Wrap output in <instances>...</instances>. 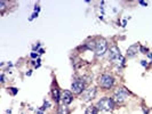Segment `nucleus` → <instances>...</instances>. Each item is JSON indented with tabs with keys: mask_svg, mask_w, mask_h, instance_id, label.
<instances>
[{
	"mask_svg": "<svg viewBox=\"0 0 152 114\" xmlns=\"http://www.w3.org/2000/svg\"><path fill=\"white\" fill-rule=\"evenodd\" d=\"M109 57H110L111 62H112L114 65L119 66V67H121L122 65H124V63H125L124 56L120 54V50H119V48L117 47V46H112V47L110 48V51H109Z\"/></svg>",
	"mask_w": 152,
	"mask_h": 114,
	"instance_id": "1",
	"label": "nucleus"
},
{
	"mask_svg": "<svg viewBox=\"0 0 152 114\" xmlns=\"http://www.w3.org/2000/svg\"><path fill=\"white\" fill-rule=\"evenodd\" d=\"M57 113H58V114H70V111H69V108H68L67 105H62V106L58 107Z\"/></svg>",
	"mask_w": 152,
	"mask_h": 114,
	"instance_id": "10",
	"label": "nucleus"
},
{
	"mask_svg": "<svg viewBox=\"0 0 152 114\" xmlns=\"http://www.w3.org/2000/svg\"><path fill=\"white\" fill-rule=\"evenodd\" d=\"M141 65H142V66H148V62L147 61H141Z\"/></svg>",
	"mask_w": 152,
	"mask_h": 114,
	"instance_id": "17",
	"label": "nucleus"
},
{
	"mask_svg": "<svg viewBox=\"0 0 152 114\" xmlns=\"http://www.w3.org/2000/svg\"><path fill=\"white\" fill-rule=\"evenodd\" d=\"M37 57H38V54L37 53H34V51L31 53V58H37Z\"/></svg>",
	"mask_w": 152,
	"mask_h": 114,
	"instance_id": "16",
	"label": "nucleus"
},
{
	"mask_svg": "<svg viewBox=\"0 0 152 114\" xmlns=\"http://www.w3.org/2000/svg\"><path fill=\"white\" fill-rule=\"evenodd\" d=\"M6 114H11V110H7V112H6Z\"/></svg>",
	"mask_w": 152,
	"mask_h": 114,
	"instance_id": "23",
	"label": "nucleus"
},
{
	"mask_svg": "<svg viewBox=\"0 0 152 114\" xmlns=\"http://www.w3.org/2000/svg\"><path fill=\"white\" fill-rule=\"evenodd\" d=\"M9 90H10L11 95H14V96H15L16 94L18 92V89H16V88H9Z\"/></svg>",
	"mask_w": 152,
	"mask_h": 114,
	"instance_id": "13",
	"label": "nucleus"
},
{
	"mask_svg": "<svg viewBox=\"0 0 152 114\" xmlns=\"http://www.w3.org/2000/svg\"><path fill=\"white\" fill-rule=\"evenodd\" d=\"M44 53H45V50H44V49H39V50H38V54H39V55H42Z\"/></svg>",
	"mask_w": 152,
	"mask_h": 114,
	"instance_id": "20",
	"label": "nucleus"
},
{
	"mask_svg": "<svg viewBox=\"0 0 152 114\" xmlns=\"http://www.w3.org/2000/svg\"><path fill=\"white\" fill-rule=\"evenodd\" d=\"M140 5H142V6H148V4L145 1H140Z\"/></svg>",
	"mask_w": 152,
	"mask_h": 114,
	"instance_id": "21",
	"label": "nucleus"
},
{
	"mask_svg": "<svg viewBox=\"0 0 152 114\" xmlns=\"http://www.w3.org/2000/svg\"><path fill=\"white\" fill-rule=\"evenodd\" d=\"M98 84L104 89H110L114 84V79L110 74H102L98 78Z\"/></svg>",
	"mask_w": 152,
	"mask_h": 114,
	"instance_id": "3",
	"label": "nucleus"
},
{
	"mask_svg": "<svg viewBox=\"0 0 152 114\" xmlns=\"http://www.w3.org/2000/svg\"><path fill=\"white\" fill-rule=\"evenodd\" d=\"M39 48H40V44H38L37 46H33V51H34V50H38Z\"/></svg>",
	"mask_w": 152,
	"mask_h": 114,
	"instance_id": "18",
	"label": "nucleus"
},
{
	"mask_svg": "<svg viewBox=\"0 0 152 114\" xmlns=\"http://www.w3.org/2000/svg\"><path fill=\"white\" fill-rule=\"evenodd\" d=\"M122 24H124V25H122V26H125V25L127 24V22H126V21H122Z\"/></svg>",
	"mask_w": 152,
	"mask_h": 114,
	"instance_id": "25",
	"label": "nucleus"
},
{
	"mask_svg": "<svg viewBox=\"0 0 152 114\" xmlns=\"http://www.w3.org/2000/svg\"><path fill=\"white\" fill-rule=\"evenodd\" d=\"M37 114H42V111H41V110H39V111H37Z\"/></svg>",
	"mask_w": 152,
	"mask_h": 114,
	"instance_id": "24",
	"label": "nucleus"
},
{
	"mask_svg": "<svg viewBox=\"0 0 152 114\" xmlns=\"http://www.w3.org/2000/svg\"><path fill=\"white\" fill-rule=\"evenodd\" d=\"M128 91L125 89V88H120V89H118L114 92V97H113V101H116L117 103H122L124 101H126L128 97Z\"/></svg>",
	"mask_w": 152,
	"mask_h": 114,
	"instance_id": "6",
	"label": "nucleus"
},
{
	"mask_svg": "<svg viewBox=\"0 0 152 114\" xmlns=\"http://www.w3.org/2000/svg\"><path fill=\"white\" fill-rule=\"evenodd\" d=\"M38 14H39V13H37V11H34V13L32 14V15H31V17H30V18H29V21H32V19H34V18H36V17H38Z\"/></svg>",
	"mask_w": 152,
	"mask_h": 114,
	"instance_id": "15",
	"label": "nucleus"
},
{
	"mask_svg": "<svg viewBox=\"0 0 152 114\" xmlns=\"http://www.w3.org/2000/svg\"><path fill=\"white\" fill-rule=\"evenodd\" d=\"M31 74H32V71H29V72H27V75H28V76H30Z\"/></svg>",
	"mask_w": 152,
	"mask_h": 114,
	"instance_id": "22",
	"label": "nucleus"
},
{
	"mask_svg": "<svg viewBox=\"0 0 152 114\" xmlns=\"http://www.w3.org/2000/svg\"><path fill=\"white\" fill-rule=\"evenodd\" d=\"M96 96V88L91 87V88H88V89H85V91L82 92L81 95V101L82 102H89L94 97Z\"/></svg>",
	"mask_w": 152,
	"mask_h": 114,
	"instance_id": "7",
	"label": "nucleus"
},
{
	"mask_svg": "<svg viewBox=\"0 0 152 114\" xmlns=\"http://www.w3.org/2000/svg\"><path fill=\"white\" fill-rule=\"evenodd\" d=\"M0 80H1L2 83L5 82V74H4V73H2V74H1V76H0Z\"/></svg>",
	"mask_w": 152,
	"mask_h": 114,
	"instance_id": "19",
	"label": "nucleus"
},
{
	"mask_svg": "<svg viewBox=\"0 0 152 114\" xmlns=\"http://www.w3.org/2000/svg\"><path fill=\"white\" fill-rule=\"evenodd\" d=\"M51 95H53V98H54V101H55L56 103L60 102L61 96H60V90L57 89V88H54V89L51 90Z\"/></svg>",
	"mask_w": 152,
	"mask_h": 114,
	"instance_id": "9",
	"label": "nucleus"
},
{
	"mask_svg": "<svg viewBox=\"0 0 152 114\" xmlns=\"http://www.w3.org/2000/svg\"><path fill=\"white\" fill-rule=\"evenodd\" d=\"M71 89H72V91L74 94H77V95L84 92L85 91V82L80 79L74 80L72 82V84H71Z\"/></svg>",
	"mask_w": 152,
	"mask_h": 114,
	"instance_id": "5",
	"label": "nucleus"
},
{
	"mask_svg": "<svg viewBox=\"0 0 152 114\" xmlns=\"http://www.w3.org/2000/svg\"><path fill=\"white\" fill-rule=\"evenodd\" d=\"M49 106H50L49 102H47V101H46V102L44 103V105H42V106H41V108H40V110H41V111H45V110H46V108H48V107H49Z\"/></svg>",
	"mask_w": 152,
	"mask_h": 114,
	"instance_id": "12",
	"label": "nucleus"
},
{
	"mask_svg": "<svg viewBox=\"0 0 152 114\" xmlns=\"http://www.w3.org/2000/svg\"><path fill=\"white\" fill-rule=\"evenodd\" d=\"M61 99H62V102H63V104H64V105H68V104H70V103H72V101H73L72 92H71V91H69V90H64L62 92Z\"/></svg>",
	"mask_w": 152,
	"mask_h": 114,
	"instance_id": "8",
	"label": "nucleus"
},
{
	"mask_svg": "<svg viewBox=\"0 0 152 114\" xmlns=\"http://www.w3.org/2000/svg\"><path fill=\"white\" fill-rule=\"evenodd\" d=\"M98 110H102V111H105V112H110L114 108V101L110 97H104L102 98L101 101L97 102V106H96Z\"/></svg>",
	"mask_w": 152,
	"mask_h": 114,
	"instance_id": "2",
	"label": "nucleus"
},
{
	"mask_svg": "<svg viewBox=\"0 0 152 114\" xmlns=\"http://www.w3.org/2000/svg\"><path fill=\"white\" fill-rule=\"evenodd\" d=\"M108 50V42L105 39H98L96 41V46H95V53H96V56L97 57H101L103 56Z\"/></svg>",
	"mask_w": 152,
	"mask_h": 114,
	"instance_id": "4",
	"label": "nucleus"
},
{
	"mask_svg": "<svg viewBox=\"0 0 152 114\" xmlns=\"http://www.w3.org/2000/svg\"><path fill=\"white\" fill-rule=\"evenodd\" d=\"M98 112V108L95 107V106H88L87 110H86V113L85 114H97Z\"/></svg>",
	"mask_w": 152,
	"mask_h": 114,
	"instance_id": "11",
	"label": "nucleus"
},
{
	"mask_svg": "<svg viewBox=\"0 0 152 114\" xmlns=\"http://www.w3.org/2000/svg\"><path fill=\"white\" fill-rule=\"evenodd\" d=\"M140 51H141L142 54H147L148 53V49L145 47H143V46H140Z\"/></svg>",
	"mask_w": 152,
	"mask_h": 114,
	"instance_id": "14",
	"label": "nucleus"
}]
</instances>
